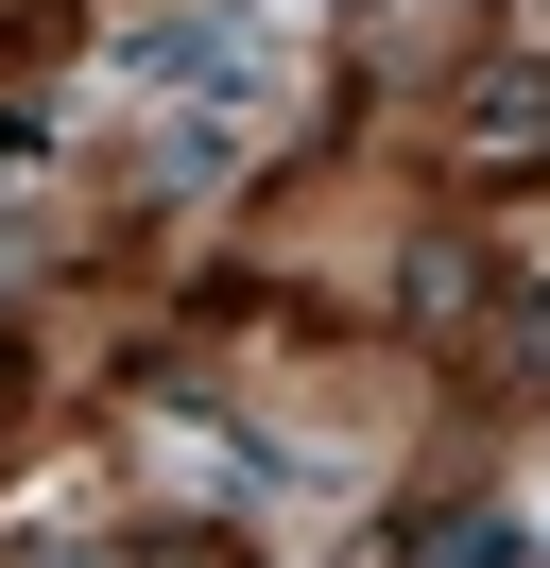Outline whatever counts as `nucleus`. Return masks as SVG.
Here are the masks:
<instances>
[{
    "label": "nucleus",
    "instance_id": "obj_1",
    "mask_svg": "<svg viewBox=\"0 0 550 568\" xmlns=\"http://www.w3.org/2000/svg\"><path fill=\"white\" fill-rule=\"evenodd\" d=\"M241 52H258V18H172V36H138V87H224Z\"/></svg>",
    "mask_w": 550,
    "mask_h": 568
}]
</instances>
